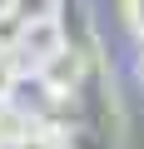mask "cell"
<instances>
[{"mask_svg": "<svg viewBox=\"0 0 144 149\" xmlns=\"http://www.w3.org/2000/svg\"><path fill=\"white\" fill-rule=\"evenodd\" d=\"M0 149H70V144H65L55 129H45V124H40L35 134H25V139H10V144H0Z\"/></svg>", "mask_w": 144, "mask_h": 149, "instance_id": "5", "label": "cell"}, {"mask_svg": "<svg viewBox=\"0 0 144 149\" xmlns=\"http://www.w3.org/2000/svg\"><path fill=\"white\" fill-rule=\"evenodd\" d=\"M25 30H30V20L10 5V0H0V50H20Z\"/></svg>", "mask_w": 144, "mask_h": 149, "instance_id": "4", "label": "cell"}, {"mask_svg": "<svg viewBox=\"0 0 144 149\" xmlns=\"http://www.w3.org/2000/svg\"><path fill=\"white\" fill-rule=\"evenodd\" d=\"M25 74H30V65H25L15 50H0V104H10V95L20 90Z\"/></svg>", "mask_w": 144, "mask_h": 149, "instance_id": "3", "label": "cell"}, {"mask_svg": "<svg viewBox=\"0 0 144 149\" xmlns=\"http://www.w3.org/2000/svg\"><path fill=\"white\" fill-rule=\"evenodd\" d=\"M65 45H70V40H65V25H60V15H55V20H35V25L25 30V40H20L15 55H20L30 70H40V65H45L50 55H60Z\"/></svg>", "mask_w": 144, "mask_h": 149, "instance_id": "2", "label": "cell"}, {"mask_svg": "<svg viewBox=\"0 0 144 149\" xmlns=\"http://www.w3.org/2000/svg\"><path fill=\"white\" fill-rule=\"evenodd\" d=\"M35 80H40L50 95H75L80 80H85V50H80V45H65L60 55H50V60L35 70Z\"/></svg>", "mask_w": 144, "mask_h": 149, "instance_id": "1", "label": "cell"}, {"mask_svg": "<svg viewBox=\"0 0 144 149\" xmlns=\"http://www.w3.org/2000/svg\"><path fill=\"white\" fill-rule=\"evenodd\" d=\"M10 5H15L30 25H35V20H55V15H60V0H10Z\"/></svg>", "mask_w": 144, "mask_h": 149, "instance_id": "6", "label": "cell"}, {"mask_svg": "<svg viewBox=\"0 0 144 149\" xmlns=\"http://www.w3.org/2000/svg\"><path fill=\"white\" fill-rule=\"evenodd\" d=\"M139 80H144V50H139Z\"/></svg>", "mask_w": 144, "mask_h": 149, "instance_id": "8", "label": "cell"}, {"mask_svg": "<svg viewBox=\"0 0 144 149\" xmlns=\"http://www.w3.org/2000/svg\"><path fill=\"white\" fill-rule=\"evenodd\" d=\"M119 10H124V25L134 40H144V0H119Z\"/></svg>", "mask_w": 144, "mask_h": 149, "instance_id": "7", "label": "cell"}]
</instances>
